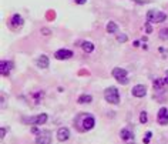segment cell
I'll list each match as a JSON object with an SVG mask.
<instances>
[{"label":"cell","mask_w":168,"mask_h":144,"mask_svg":"<svg viewBox=\"0 0 168 144\" xmlns=\"http://www.w3.org/2000/svg\"><path fill=\"white\" fill-rule=\"evenodd\" d=\"M120 137L122 141H125L127 144H134V131L128 127H124L120 131Z\"/></svg>","instance_id":"9c48e42d"},{"label":"cell","mask_w":168,"mask_h":144,"mask_svg":"<svg viewBox=\"0 0 168 144\" xmlns=\"http://www.w3.org/2000/svg\"><path fill=\"white\" fill-rule=\"evenodd\" d=\"M49 116L46 113H41V114H37V116H30V117H23L22 121L24 124H30V126H43L46 124Z\"/></svg>","instance_id":"3957f363"},{"label":"cell","mask_w":168,"mask_h":144,"mask_svg":"<svg viewBox=\"0 0 168 144\" xmlns=\"http://www.w3.org/2000/svg\"><path fill=\"white\" fill-rule=\"evenodd\" d=\"M24 24V20L23 17L20 16V14H13L12 17L9 19V27L12 29V30H19V29H22Z\"/></svg>","instance_id":"52a82bcc"},{"label":"cell","mask_w":168,"mask_h":144,"mask_svg":"<svg viewBox=\"0 0 168 144\" xmlns=\"http://www.w3.org/2000/svg\"><path fill=\"white\" fill-rule=\"evenodd\" d=\"M105 30H107V33H110V34H114V33H117V30H118V26H117V23H114V22H108L107 26H105Z\"/></svg>","instance_id":"ac0fdd59"},{"label":"cell","mask_w":168,"mask_h":144,"mask_svg":"<svg viewBox=\"0 0 168 144\" xmlns=\"http://www.w3.org/2000/svg\"><path fill=\"white\" fill-rule=\"evenodd\" d=\"M13 69H14L13 60H1V63H0V74L3 77H9Z\"/></svg>","instance_id":"ba28073f"},{"label":"cell","mask_w":168,"mask_h":144,"mask_svg":"<svg viewBox=\"0 0 168 144\" xmlns=\"http://www.w3.org/2000/svg\"><path fill=\"white\" fill-rule=\"evenodd\" d=\"M151 31H152V27H151V24L145 22V33H148V34H150Z\"/></svg>","instance_id":"d4e9b609"},{"label":"cell","mask_w":168,"mask_h":144,"mask_svg":"<svg viewBox=\"0 0 168 144\" xmlns=\"http://www.w3.org/2000/svg\"><path fill=\"white\" fill-rule=\"evenodd\" d=\"M36 64H37L39 69H49V66H50V60H49V57H47L46 54H41V56L37 57Z\"/></svg>","instance_id":"5bb4252c"},{"label":"cell","mask_w":168,"mask_h":144,"mask_svg":"<svg viewBox=\"0 0 168 144\" xmlns=\"http://www.w3.org/2000/svg\"><path fill=\"white\" fill-rule=\"evenodd\" d=\"M131 94L137 98H141V97H145L147 96V87L144 84H137L131 89Z\"/></svg>","instance_id":"7c38bea8"},{"label":"cell","mask_w":168,"mask_h":144,"mask_svg":"<svg viewBox=\"0 0 168 144\" xmlns=\"http://www.w3.org/2000/svg\"><path fill=\"white\" fill-rule=\"evenodd\" d=\"M56 137H57L58 141H67L70 138V130L67 128V127H60L57 130V133H56Z\"/></svg>","instance_id":"4fadbf2b"},{"label":"cell","mask_w":168,"mask_h":144,"mask_svg":"<svg viewBox=\"0 0 168 144\" xmlns=\"http://www.w3.org/2000/svg\"><path fill=\"white\" fill-rule=\"evenodd\" d=\"M111 74H113V77L116 78L120 84H128V81H130V78H128V72L125 70V69L114 67L113 72H111Z\"/></svg>","instance_id":"5b68a950"},{"label":"cell","mask_w":168,"mask_h":144,"mask_svg":"<svg viewBox=\"0 0 168 144\" xmlns=\"http://www.w3.org/2000/svg\"><path fill=\"white\" fill-rule=\"evenodd\" d=\"M148 121V116H147V111H141L140 113V123L141 124H145Z\"/></svg>","instance_id":"44dd1931"},{"label":"cell","mask_w":168,"mask_h":144,"mask_svg":"<svg viewBox=\"0 0 168 144\" xmlns=\"http://www.w3.org/2000/svg\"><path fill=\"white\" fill-rule=\"evenodd\" d=\"M91 101H93V96L91 94H80L78 98H77L78 104H90Z\"/></svg>","instance_id":"9a60e30c"},{"label":"cell","mask_w":168,"mask_h":144,"mask_svg":"<svg viewBox=\"0 0 168 144\" xmlns=\"http://www.w3.org/2000/svg\"><path fill=\"white\" fill-rule=\"evenodd\" d=\"M6 133H7V128L4 126H1V133H0V137L4 138V137H6Z\"/></svg>","instance_id":"484cf974"},{"label":"cell","mask_w":168,"mask_h":144,"mask_svg":"<svg viewBox=\"0 0 168 144\" xmlns=\"http://www.w3.org/2000/svg\"><path fill=\"white\" fill-rule=\"evenodd\" d=\"M147 23H162V22H165L167 20V14L164 12H158V10H148L147 12Z\"/></svg>","instance_id":"277c9868"},{"label":"cell","mask_w":168,"mask_h":144,"mask_svg":"<svg viewBox=\"0 0 168 144\" xmlns=\"http://www.w3.org/2000/svg\"><path fill=\"white\" fill-rule=\"evenodd\" d=\"M74 56V53L69 50V48H58L57 51L54 53V59L56 60H69Z\"/></svg>","instance_id":"8fae6325"},{"label":"cell","mask_w":168,"mask_h":144,"mask_svg":"<svg viewBox=\"0 0 168 144\" xmlns=\"http://www.w3.org/2000/svg\"><path fill=\"white\" fill-rule=\"evenodd\" d=\"M158 37L161 40H168V27H164V29L158 31Z\"/></svg>","instance_id":"d6986e66"},{"label":"cell","mask_w":168,"mask_h":144,"mask_svg":"<svg viewBox=\"0 0 168 144\" xmlns=\"http://www.w3.org/2000/svg\"><path fill=\"white\" fill-rule=\"evenodd\" d=\"M117 40L120 43H125L128 40V37L125 36V34H118V36H117Z\"/></svg>","instance_id":"603a6c76"},{"label":"cell","mask_w":168,"mask_h":144,"mask_svg":"<svg viewBox=\"0 0 168 144\" xmlns=\"http://www.w3.org/2000/svg\"><path fill=\"white\" fill-rule=\"evenodd\" d=\"M74 1L77 3V4H84V3H86L87 0H74Z\"/></svg>","instance_id":"f1b7e54d"},{"label":"cell","mask_w":168,"mask_h":144,"mask_svg":"<svg viewBox=\"0 0 168 144\" xmlns=\"http://www.w3.org/2000/svg\"><path fill=\"white\" fill-rule=\"evenodd\" d=\"M164 83H165V84H168V72H167V76L164 77Z\"/></svg>","instance_id":"f546056e"},{"label":"cell","mask_w":168,"mask_h":144,"mask_svg":"<svg viewBox=\"0 0 168 144\" xmlns=\"http://www.w3.org/2000/svg\"><path fill=\"white\" fill-rule=\"evenodd\" d=\"M165 86V83H164V78H155L154 81H152V87H154V90L155 91H160L162 90V87Z\"/></svg>","instance_id":"e0dca14e"},{"label":"cell","mask_w":168,"mask_h":144,"mask_svg":"<svg viewBox=\"0 0 168 144\" xmlns=\"http://www.w3.org/2000/svg\"><path fill=\"white\" fill-rule=\"evenodd\" d=\"M41 33H43L44 36H49L52 31H50V29H47V27H43V29H41Z\"/></svg>","instance_id":"4316f807"},{"label":"cell","mask_w":168,"mask_h":144,"mask_svg":"<svg viewBox=\"0 0 168 144\" xmlns=\"http://www.w3.org/2000/svg\"><path fill=\"white\" fill-rule=\"evenodd\" d=\"M36 144H52V131L40 130L39 134H36Z\"/></svg>","instance_id":"8992f818"},{"label":"cell","mask_w":168,"mask_h":144,"mask_svg":"<svg viewBox=\"0 0 168 144\" xmlns=\"http://www.w3.org/2000/svg\"><path fill=\"white\" fill-rule=\"evenodd\" d=\"M104 100L110 104H120V91L117 87L110 86L104 90Z\"/></svg>","instance_id":"7a4b0ae2"},{"label":"cell","mask_w":168,"mask_h":144,"mask_svg":"<svg viewBox=\"0 0 168 144\" xmlns=\"http://www.w3.org/2000/svg\"><path fill=\"white\" fill-rule=\"evenodd\" d=\"M133 1H135V3H138V4H145V3H148L147 0H133Z\"/></svg>","instance_id":"83f0119b"},{"label":"cell","mask_w":168,"mask_h":144,"mask_svg":"<svg viewBox=\"0 0 168 144\" xmlns=\"http://www.w3.org/2000/svg\"><path fill=\"white\" fill-rule=\"evenodd\" d=\"M30 131L33 133V134H39V133H40V128H39V126H33L30 128Z\"/></svg>","instance_id":"cb8c5ba5"},{"label":"cell","mask_w":168,"mask_h":144,"mask_svg":"<svg viewBox=\"0 0 168 144\" xmlns=\"http://www.w3.org/2000/svg\"><path fill=\"white\" fill-rule=\"evenodd\" d=\"M151 137H152V133H151V131H147V133H145V137L143 138V143H144V144H148V143H150V140H151Z\"/></svg>","instance_id":"7402d4cb"},{"label":"cell","mask_w":168,"mask_h":144,"mask_svg":"<svg viewBox=\"0 0 168 144\" xmlns=\"http://www.w3.org/2000/svg\"><path fill=\"white\" fill-rule=\"evenodd\" d=\"M81 48H83L86 53H93L94 48H96V46H94V43L84 40V42H81Z\"/></svg>","instance_id":"2e32d148"},{"label":"cell","mask_w":168,"mask_h":144,"mask_svg":"<svg viewBox=\"0 0 168 144\" xmlns=\"http://www.w3.org/2000/svg\"><path fill=\"white\" fill-rule=\"evenodd\" d=\"M31 96H33V98H34L36 104H39V103H40V98L44 97V91H37V93H33Z\"/></svg>","instance_id":"ffe728a7"},{"label":"cell","mask_w":168,"mask_h":144,"mask_svg":"<svg viewBox=\"0 0 168 144\" xmlns=\"http://www.w3.org/2000/svg\"><path fill=\"white\" fill-rule=\"evenodd\" d=\"M140 46V42L138 40H135V42H134V47H138Z\"/></svg>","instance_id":"4dcf8cb0"},{"label":"cell","mask_w":168,"mask_h":144,"mask_svg":"<svg viewBox=\"0 0 168 144\" xmlns=\"http://www.w3.org/2000/svg\"><path fill=\"white\" fill-rule=\"evenodd\" d=\"M157 123L160 126H168V108L161 107L157 113Z\"/></svg>","instance_id":"30bf717a"},{"label":"cell","mask_w":168,"mask_h":144,"mask_svg":"<svg viewBox=\"0 0 168 144\" xmlns=\"http://www.w3.org/2000/svg\"><path fill=\"white\" fill-rule=\"evenodd\" d=\"M96 126V119L90 113H80L74 120V127L78 128V131L86 133L93 130Z\"/></svg>","instance_id":"6da1fadb"}]
</instances>
